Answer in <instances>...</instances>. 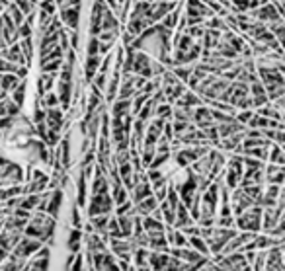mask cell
I'll use <instances>...</instances> for the list:
<instances>
[{
	"label": "cell",
	"instance_id": "10",
	"mask_svg": "<svg viewBox=\"0 0 285 271\" xmlns=\"http://www.w3.org/2000/svg\"><path fill=\"white\" fill-rule=\"evenodd\" d=\"M154 209H158V201L154 199V195L142 199V201H139V203L135 205V213L139 214V216H150Z\"/></svg>",
	"mask_w": 285,
	"mask_h": 271
},
{
	"label": "cell",
	"instance_id": "8",
	"mask_svg": "<svg viewBox=\"0 0 285 271\" xmlns=\"http://www.w3.org/2000/svg\"><path fill=\"white\" fill-rule=\"evenodd\" d=\"M280 192H282V186L266 184V188H264V201H262V207H278Z\"/></svg>",
	"mask_w": 285,
	"mask_h": 271
},
{
	"label": "cell",
	"instance_id": "13",
	"mask_svg": "<svg viewBox=\"0 0 285 271\" xmlns=\"http://www.w3.org/2000/svg\"><path fill=\"white\" fill-rule=\"evenodd\" d=\"M246 197L252 199L254 205H260L262 207V201H264V186H248V188H242Z\"/></svg>",
	"mask_w": 285,
	"mask_h": 271
},
{
	"label": "cell",
	"instance_id": "1",
	"mask_svg": "<svg viewBox=\"0 0 285 271\" xmlns=\"http://www.w3.org/2000/svg\"><path fill=\"white\" fill-rule=\"evenodd\" d=\"M262 213H264V207H260V205L250 207L240 216H234V228L238 232L260 234V230H262Z\"/></svg>",
	"mask_w": 285,
	"mask_h": 271
},
{
	"label": "cell",
	"instance_id": "5",
	"mask_svg": "<svg viewBox=\"0 0 285 271\" xmlns=\"http://www.w3.org/2000/svg\"><path fill=\"white\" fill-rule=\"evenodd\" d=\"M148 250L150 252H166L170 250V244L166 240V232H152L148 234Z\"/></svg>",
	"mask_w": 285,
	"mask_h": 271
},
{
	"label": "cell",
	"instance_id": "16",
	"mask_svg": "<svg viewBox=\"0 0 285 271\" xmlns=\"http://www.w3.org/2000/svg\"><path fill=\"white\" fill-rule=\"evenodd\" d=\"M158 209H160V213H162V220L166 226H174V220H176V209L168 203V201H162L160 205H158Z\"/></svg>",
	"mask_w": 285,
	"mask_h": 271
},
{
	"label": "cell",
	"instance_id": "29",
	"mask_svg": "<svg viewBox=\"0 0 285 271\" xmlns=\"http://www.w3.org/2000/svg\"><path fill=\"white\" fill-rule=\"evenodd\" d=\"M180 266H182V262L170 256V260H168V264H166V268H164V271H180Z\"/></svg>",
	"mask_w": 285,
	"mask_h": 271
},
{
	"label": "cell",
	"instance_id": "21",
	"mask_svg": "<svg viewBox=\"0 0 285 271\" xmlns=\"http://www.w3.org/2000/svg\"><path fill=\"white\" fill-rule=\"evenodd\" d=\"M110 194H112V199H114V205H116V207L131 199V197H129V192H127L123 186H120V188H114V190H110Z\"/></svg>",
	"mask_w": 285,
	"mask_h": 271
},
{
	"label": "cell",
	"instance_id": "30",
	"mask_svg": "<svg viewBox=\"0 0 285 271\" xmlns=\"http://www.w3.org/2000/svg\"><path fill=\"white\" fill-rule=\"evenodd\" d=\"M0 4H2V6H6V8H8V6H10V4H12V0H0Z\"/></svg>",
	"mask_w": 285,
	"mask_h": 271
},
{
	"label": "cell",
	"instance_id": "7",
	"mask_svg": "<svg viewBox=\"0 0 285 271\" xmlns=\"http://www.w3.org/2000/svg\"><path fill=\"white\" fill-rule=\"evenodd\" d=\"M190 224H194V218L190 216V211H188V207L180 203L178 207H176V220H174V228L176 230H184L186 226H190Z\"/></svg>",
	"mask_w": 285,
	"mask_h": 271
},
{
	"label": "cell",
	"instance_id": "18",
	"mask_svg": "<svg viewBox=\"0 0 285 271\" xmlns=\"http://www.w3.org/2000/svg\"><path fill=\"white\" fill-rule=\"evenodd\" d=\"M82 230H76V228H72L70 234H68V242H66V246H68V252L70 254H78L80 252V244H82Z\"/></svg>",
	"mask_w": 285,
	"mask_h": 271
},
{
	"label": "cell",
	"instance_id": "27",
	"mask_svg": "<svg viewBox=\"0 0 285 271\" xmlns=\"http://www.w3.org/2000/svg\"><path fill=\"white\" fill-rule=\"evenodd\" d=\"M215 226L217 228H234V216H217Z\"/></svg>",
	"mask_w": 285,
	"mask_h": 271
},
{
	"label": "cell",
	"instance_id": "23",
	"mask_svg": "<svg viewBox=\"0 0 285 271\" xmlns=\"http://www.w3.org/2000/svg\"><path fill=\"white\" fill-rule=\"evenodd\" d=\"M26 86H28V84H26V80H22L20 84H18V88L10 94V100H12L18 108H22V106H24V102H26Z\"/></svg>",
	"mask_w": 285,
	"mask_h": 271
},
{
	"label": "cell",
	"instance_id": "25",
	"mask_svg": "<svg viewBox=\"0 0 285 271\" xmlns=\"http://www.w3.org/2000/svg\"><path fill=\"white\" fill-rule=\"evenodd\" d=\"M38 10L45 12V14H49V16H57L59 6H57V2H55V0H40Z\"/></svg>",
	"mask_w": 285,
	"mask_h": 271
},
{
	"label": "cell",
	"instance_id": "6",
	"mask_svg": "<svg viewBox=\"0 0 285 271\" xmlns=\"http://www.w3.org/2000/svg\"><path fill=\"white\" fill-rule=\"evenodd\" d=\"M152 195V186H150V182L146 180V174H144V180H142L141 184H137L135 186V190L131 192V201L137 205L139 201H142V199H146V197H150Z\"/></svg>",
	"mask_w": 285,
	"mask_h": 271
},
{
	"label": "cell",
	"instance_id": "31",
	"mask_svg": "<svg viewBox=\"0 0 285 271\" xmlns=\"http://www.w3.org/2000/svg\"><path fill=\"white\" fill-rule=\"evenodd\" d=\"M135 270H137V271H152L150 268H148V266H142V268H135Z\"/></svg>",
	"mask_w": 285,
	"mask_h": 271
},
{
	"label": "cell",
	"instance_id": "3",
	"mask_svg": "<svg viewBox=\"0 0 285 271\" xmlns=\"http://www.w3.org/2000/svg\"><path fill=\"white\" fill-rule=\"evenodd\" d=\"M80 8L82 6H68V8H61L59 16L62 28L68 32H78V24H80Z\"/></svg>",
	"mask_w": 285,
	"mask_h": 271
},
{
	"label": "cell",
	"instance_id": "11",
	"mask_svg": "<svg viewBox=\"0 0 285 271\" xmlns=\"http://www.w3.org/2000/svg\"><path fill=\"white\" fill-rule=\"evenodd\" d=\"M170 260V254L166 252H150L148 254V268L152 271H164Z\"/></svg>",
	"mask_w": 285,
	"mask_h": 271
},
{
	"label": "cell",
	"instance_id": "12",
	"mask_svg": "<svg viewBox=\"0 0 285 271\" xmlns=\"http://www.w3.org/2000/svg\"><path fill=\"white\" fill-rule=\"evenodd\" d=\"M142 230L146 234H152V232H164L166 230V224L152 218V216H142Z\"/></svg>",
	"mask_w": 285,
	"mask_h": 271
},
{
	"label": "cell",
	"instance_id": "24",
	"mask_svg": "<svg viewBox=\"0 0 285 271\" xmlns=\"http://www.w3.org/2000/svg\"><path fill=\"white\" fill-rule=\"evenodd\" d=\"M22 47V53H24V57L28 60V64L32 62V58H34V38H28V39H20L18 41Z\"/></svg>",
	"mask_w": 285,
	"mask_h": 271
},
{
	"label": "cell",
	"instance_id": "20",
	"mask_svg": "<svg viewBox=\"0 0 285 271\" xmlns=\"http://www.w3.org/2000/svg\"><path fill=\"white\" fill-rule=\"evenodd\" d=\"M172 112H174V106H170V104H158L156 110H154V117L162 119V121H172Z\"/></svg>",
	"mask_w": 285,
	"mask_h": 271
},
{
	"label": "cell",
	"instance_id": "2",
	"mask_svg": "<svg viewBox=\"0 0 285 271\" xmlns=\"http://www.w3.org/2000/svg\"><path fill=\"white\" fill-rule=\"evenodd\" d=\"M114 199L112 194L92 195L90 205H88V216H98V214H114Z\"/></svg>",
	"mask_w": 285,
	"mask_h": 271
},
{
	"label": "cell",
	"instance_id": "14",
	"mask_svg": "<svg viewBox=\"0 0 285 271\" xmlns=\"http://www.w3.org/2000/svg\"><path fill=\"white\" fill-rule=\"evenodd\" d=\"M188 246H190L192 250H196L198 254L205 256V258L211 256V254H209V246H207V242H205L202 236H190V238H188Z\"/></svg>",
	"mask_w": 285,
	"mask_h": 271
},
{
	"label": "cell",
	"instance_id": "26",
	"mask_svg": "<svg viewBox=\"0 0 285 271\" xmlns=\"http://www.w3.org/2000/svg\"><path fill=\"white\" fill-rule=\"evenodd\" d=\"M98 55H100V41L98 38H90L86 47V57H98Z\"/></svg>",
	"mask_w": 285,
	"mask_h": 271
},
{
	"label": "cell",
	"instance_id": "19",
	"mask_svg": "<svg viewBox=\"0 0 285 271\" xmlns=\"http://www.w3.org/2000/svg\"><path fill=\"white\" fill-rule=\"evenodd\" d=\"M133 216H135V214L118 216V222H120V228H122L123 238H131V234H133Z\"/></svg>",
	"mask_w": 285,
	"mask_h": 271
},
{
	"label": "cell",
	"instance_id": "9",
	"mask_svg": "<svg viewBox=\"0 0 285 271\" xmlns=\"http://www.w3.org/2000/svg\"><path fill=\"white\" fill-rule=\"evenodd\" d=\"M59 74H47V72H41L40 80H38V98L45 96L47 92H53V84L57 82Z\"/></svg>",
	"mask_w": 285,
	"mask_h": 271
},
{
	"label": "cell",
	"instance_id": "15",
	"mask_svg": "<svg viewBox=\"0 0 285 271\" xmlns=\"http://www.w3.org/2000/svg\"><path fill=\"white\" fill-rule=\"evenodd\" d=\"M148 248H135L133 256H131V264L133 268H142V266H148Z\"/></svg>",
	"mask_w": 285,
	"mask_h": 271
},
{
	"label": "cell",
	"instance_id": "22",
	"mask_svg": "<svg viewBox=\"0 0 285 271\" xmlns=\"http://www.w3.org/2000/svg\"><path fill=\"white\" fill-rule=\"evenodd\" d=\"M6 14L12 18V22L16 24V28H20L22 24L26 22V16H24V12H22V10L18 8V6H16V4H14V2H12V4L6 8Z\"/></svg>",
	"mask_w": 285,
	"mask_h": 271
},
{
	"label": "cell",
	"instance_id": "4",
	"mask_svg": "<svg viewBox=\"0 0 285 271\" xmlns=\"http://www.w3.org/2000/svg\"><path fill=\"white\" fill-rule=\"evenodd\" d=\"M0 57L6 58V60H8V62H12V64H18V66H30V64H28V60H26V57H24V53H22L20 43L8 45V47L0 53Z\"/></svg>",
	"mask_w": 285,
	"mask_h": 271
},
{
	"label": "cell",
	"instance_id": "28",
	"mask_svg": "<svg viewBox=\"0 0 285 271\" xmlns=\"http://www.w3.org/2000/svg\"><path fill=\"white\" fill-rule=\"evenodd\" d=\"M254 114H256L254 110H244V112H238V114H236V117H234V119H236V121H238L240 125H244V127H246V125L250 123V119L254 117Z\"/></svg>",
	"mask_w": 285,
	"mask_h": 271
},
{
	"label": "cell",
	"instance_id": "17",
	"mask_svg": "<svg viewBox=\"0 0 285 271\" xmlns=\"http://www.w3.org/2000/svg\"><path fill=\"white\" fill-rule=\"evenodd\" d=\"M154 110H156V102L150 98V100H146V104L141 108V112L137 114V119H141L144 123H148L150 119H154Z\"/></svg>",
	"mask_w": 285,
	"mask_h": 271
}]
</instances>
